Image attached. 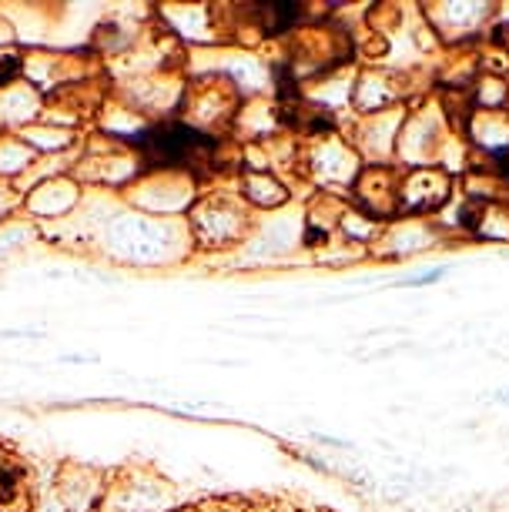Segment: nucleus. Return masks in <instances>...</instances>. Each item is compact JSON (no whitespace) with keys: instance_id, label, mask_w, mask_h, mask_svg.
<instances>
[{"instance_id":"nucleus-1","label":"nucleus","mask_w":509,"mask_h":512,"mask_svg":"<svg viewBox=\"0 0 509 512\" xmlns=\"http://www.w3.org/2000/svg\"><path fill=\"white\" fill-rule=\"evenodd\" d=\"M124 144L138 148V154L151 168L158 164H175V168H185V164L215 158L218 141L205 134L201 128H188L181 121H165V124H151L138 134H124Z\"/></svg>"},{"instance_id":"nucleus-2","label":"nucleus","mask_w":509,"mask_h":512,"mask_svg":"<svg viewBox=\"0 0 509 512\" xmlns=\"http://www.w3.org/2000/svg\"><path fill=\"white\" fill-rule=\"evenodd\" d=\"M262 11L272 17V21H268L265 27L268 31H285V27H292L295 24V17H302V7L299 4H265Z\"/></svg>"},{"instance_id":"nucleus-3","label":"nucleus","mask_w":509,"mask_h":512,"mask_svg":"<svg viewBox=\"0 0 509 512\" xmlns=\"http://www.w3.org/2000/svg\"><path fill=\"white\" fill-rule=\"evenodd\" d=\"M17 74H21V57L0 54V88H4V84H11Z\"/></svg>"},{"instance_id":"nucleus-4","label":"nucleus","mask_w":509,"mask_h":512,"mask_svg":"<svg viewBox=\"0 0 509 512\" xmlns=\"http://www.w3.org/2000/svg\"><path fill=\"white\" fill-rule=\"evenodd\" d=\"M496 399H499V402H509V389H506V392H496Z\"/></svg>"}]
</instances>
